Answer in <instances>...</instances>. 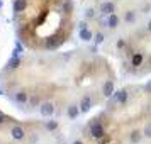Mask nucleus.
Returning a JSON list of instances; mask_svg holds the SVG:
<instances>
[{
    "instance_id": "obj_1",
    "label": "nucleus",
    "mask_w": 151,
    "mask_h": 144,
    "mask_svg": "<svg viewBox=\"0 0 151 144\" xmlns=\"http://www.w3.org/2000/svg\"><path fill=\"white\" fill-rule=\"evenodd\" d=\"M65 39H66V34H65V32H58V34L51 36L48 41H46V48H48V49H56V48H60L63 42H65Z\"/></svg>"
},
{
    "instance_id": "obj_2",
    "label": "nucleus",
    "mask_w": 151,
    "mask_h": 144,
    "mask_svg": "<svg viewBox=\"0 0 151 144\" xmlns=\"http://www.w3.org/2000/svg\"><path fill=\"white\" fill-rule=\"evenodd\" d=\"M90 136L95 137V139H102V137L105 136V127H104L99 120L92 122L90 124Z\"/></svg>"
},
{
    "instance_id": "obj_3",
    "label": "nucleus",
    "mask_w": 151,
    "mask_h": 144,
    "mask_svg": "<svg viewBox=\"0 0 151 144\" xmlns=\"http://www.w3.org/2000/svg\"><path fill=\"white\" fill-rule=\"evenodd\" d=\"M10 136H12V139H15V141H22V139L26 137V129H24L22 125H19V124H15V125L10 127Z\"/></svg>"
},
{
    "instance_id": "obj_4",
    "label": "nucleus",
    "mask_w": 151,
    "mask_h": 144,
    "mask_svg": "<svg viewBox=\"0 0 151 144\" xmlns=\"http://www.w3.org/2000/svg\"><path fill=\"white\" fill-rule=\"evenodd\" d=\"M39 114H41L42 117H51L55 114V105L51 102H44L41 107H39Z\"/></svg>"
},
{
    "instance_id": "obj_5",
    "label": "nucleus",
    "mask_w": 151,
    "mask_h": 144,
    "mask_svg": "<svg viewBox=\"0 0 151 144\" xmlns=\"http://www.w3.org/2000/svg\"><path fill=\"white\" fill-rule=\"evenodd\" d=\"M100 12L105 14V15L114 14V12H116V5H114L112 2H104L102 5H100Z\"/></svg>"
},
{
    "instance_id": "obj_6",
    "label": "nucleus",
    "mask_w": 151,
    "mask_h": 144,
    "mask_svg": "<svg viewBox=\"0 0 151 144\" xmlns=\"http://www.w3.org/2000/svg\"><path fill=\"white\" fill-rule=\"evenodd\" d=\"M127 97H129L127 90H121V92H116V102H117V103H121V105H126V102H127Z\"/></svg>"
},
{
    "instance_id": "obj_7",
    "label": "nucleus",
    "mask_w": 151,
    "mask_h": 144,
    "mask_svg": "<svg viewBox=\"0 0 151 144\" xmlns=\"http://www.w3.org/2000/svg\"><path fill=\"white\" fill-rule=\"evenodd\" d=\"M90 107H92V98H90L88 95H85L82 100H80V110H82V112H88Z\"/></svg>"
},
{
    "instance_id": "obj_8",
    "label": "nucleus",
    "mask_w": 151,
    "mask_h": 144,
    "mask_svg": "<svg viewBox=\"0 0 151 144\" xmlns=\"http://www.w3.org/2000/svg\"><path fill=\"white\" fill-rule=\"evenodd\" d=\"M102 93H104L105 97H110V95H114V82H112V80H109V82H105V83H104Z\"/></svg>"
},
{
    "instance_id": "obj_9",
    "label": "nucleus",
    "mask_w": 151,
    "mask_h": 144,
    "mask_svg": "<svg viewBox=\"0 0 151 144\" xmlns=\"http://www.w3.org/2000/svg\"><path fill=\"white\" fill-rule=\"evenodd\" d=\"M27 7V0H15L14 2V12L15 14H21L22 10H26Z\"/></svg>"
},
{
    "instance_id": "obj_10",
    "label": "nucleus",
    "mask_w": 151,
    "mask_h": 144,
    "mask_svg": "<svg viewBox=\"0 0 151 144\" xmlns=\"http://www.w3.org/2000/svg\"><path fill=\"white\" fill-rule=\"evenodd\" d=\"M14 100L17 103H27L29 102V95L26 93V92H17V93H14Z\"/></svg>"
},
{
    "instance_id": "obj_11",
    "label": "nucleus",
    "mask_w": 151,
    "mask_h": 144,
    "mask_svg": "<svg viewBox=\"0 0 151 144\" xmlns=\"http://www.w3.org/2000/svg\"><path fill=\"white\" fill-rule=\"evenodd\" d=\"M119 22H121V19H119L116 14H109V17H107V26H109L110 29H116L117 26H119Z\"/></svg>"
},
{
    "instance_id": "obj_12",
    "label": "nucleus",
    "mask_w": 151,
    "mask_h": 144,
    "mask_svg": "<svg viewBox=\"0 0 151 144\" xmlns=\"http://www.w3.org/2000/svg\"><path fill=\"white\" fill-rule=\"evenodd\" d=\"M80 112H82V110H80L78 105H70L68 110H66V114H68L70 119H76V117L80 115Z\"/></svg>"
},
{
    "instance_id": "obj_13",
    "label": "nucleus",
    "mask_w": 151,
    "mask_h": 144,
    "mask_svg": "<svg viewBox=\"0 0 151 144\" xmlns=\"http://www.w3.org/2000/svg\"><path fill=\"white\" fill-rule=\"evenodd\" d=\"M144 61V56L141 53H134L132 58H131V63H132V66H139V64H143Z\"/></svg>"
},
{
    "instance_id": "obj_14",
    "label": "nucleus",
    "mask_w": 151,
    "mask_h": 144,
    "mask_svg": "<svg viewBox=\"0 0 151 144\" xmlns=\"http://www.w3.org/2000/svg\"><path fill=\"white\" fill-rule=\"evenodd\" d=\"M93 37V34L90 32L88 29H80V39H83V41H90Z\"/></svg>"
},
{
    "instance_id": "obj_15",
    "label": "nucleus",
    "mask_w": 151,
    "mask_h": 144,
    "mask_svg": "<svg viewBox=\"0 0 151 144\" xmlns=\"http://www.w3.org/2000/svg\"><path fill=\"white\" fill-rule=\"evenodd\" d=\"M124 19H126V22H127V24H132V22L136 21V14H134L132 10H127V12H126V15H124Z\"/></svg>"
},
{
    "instance_id": "obj_16",
    "label": "nucleus",
    "mask_w": 151,
    "mask_h": 144,
    "mask_svg": "<svg viewBox=\"0 0 151 144\" xmlns=\"http://www.w3.org/2000/svg\"><path fill=\"white\" fill-rule=\"evenodd\" d=\"M141 132H139V130H134V132H132V134H131V141H132V143H139V141H141Z\"/></svg>"
},
{
    "instance_id": "obj_17",
    "label": "nucleus",
    "mask_w": 151,
    "mask_h": 144,
    "mask_svg": "<svg viewBox=\"0 0 151 144\" xmlns=\"http://www.w3.org/2000/svg\"><path fill=\"white\" fill-rule=\"evenodd\" d=\"M19 58H17V56H14V58H12V59H10V61H9V68H17V64H19Z\"/></svg>"
},
{
    "instance_id": "obj_18",
    "label": "nucleus",
    "mask_w": 151,
    "mask_h": 144,
    "mask_svg": "<svg viewBox=\"0 0 151 144\" xmlns=\"http://www.w3.org/2000/svg\"><path fill=\"white\" fill-rule=\"evenodd\" d=\"M56 127H58V122H55V120H48L46 122V129L48 130H55Z\"/></svg>"
},
{
    "instance_id": "obj_19",
    "label": "nucleus",
    "mask_w": 151,
    "mask_h": 144,
    "mask_svg": "<svg viewBox=\"0 0 151 144\" xmlns=\"http://www.w3.org/2000/svg\"><path fill=\"white\" fill-rule=\"evenodd\" d=\"M144 136L151 137V122H148L146 125H144Z\"/></svg>"
},
{
    "instance_id": "obj_20",
    "label": "nucleus",
    "mask_w": 151,
    "mask_h": 144,
    "mask_svg": "<svg viewBox=\"0 0 151 144\" xmlns=\"http://www.w3.org/2000/svg\"><path fill=\"white\" fill-rule=\"evenodd\" d=\"M117 48H119V49L126 48V41H124V39H119V41H117Z\"/></svg>"
},
{
    "instance_id": "obj_21",
    "label": "nucleus",
    "mask_w": 151,
    "mask_h": 144,
    "mask_svg": "<svg viewBox=\"0 0 151 144\" xmlns=\"http://www.w3.org/2000/svg\"><path fill=\"white\" fill-rule=\"evenodd\" d=\"M29 102L32 103V105H37V103H39V97H37V95H36V97H32V98H31Z\"/></svg>"
},
{
    "instance_id": "obj_22",
    "label": "nucleus",
    "mask_w": 151,
    "mask_h": 144,
    "mask_svg": "<svg viewBox=\"0 0 151 144\" xmlns=\"http://www.w3.org/2000/svg\"><path fill=\"white\" fill-rule=\"evenodd\" d=\"M144 88H146V92H148V93H151V82L146 83V87H144Z\"/></svg>"
},
{
    "instance_id": "obj_23",
    "label": "nucleus",
    "mask_w": 151,
    "mask_h": 144,
    "mask_svg": "<svg viewBox=\"0 0 151 144\" xmlns=\"http://www.w3.org/2000/svg\"><path fill=\"white\" fill-rule=\"evenodd\" d=\"M102 39H104L102 34H97V42H102Z\"/></svg>"
},
{
    "instance_id": "obj_24",
    "label": "nucleus",
    "mask_w": 151,
    "mask_h": 144,
    "mask_svg": "<svg viewBox=\"0 0 151 144\" xmlns=\"http://www.w3.org/2000/svg\"><path fill=\"white\" fill-rule=\"evenodd\" d=\"M148 31H150V32H151V21L148 22Z\"/></svg>"
},
{
    "instance_id": "obj_25",
    "label": "nucleus",
    "mask_w": 151,
    "mask_h": 144,
    "mask_svg": "<svg viewBox=\"0 0 151 144\" xmlns=\"http://www.w3.org/2000/svg\"><path fill=\"white\" fill-rule=\"evenodd\" d=\"M73 144H83V143H82V141H75Z\"/></svg>"
},
{
    "instance_id": "obj_26",
    "label": "nucleus",
    "mask_w": 151,
    "mask_h": 144,
    "mask_svg": "<svg viewBox=\"0 0 151 144\" xmlns=\"http://www.w3.org/2000/svg\"><path fill=\"white\" fill-rule=\"evenodd\" d=\"M0 7H2V0H0Z\"/></svg>"
}]
</instances>
